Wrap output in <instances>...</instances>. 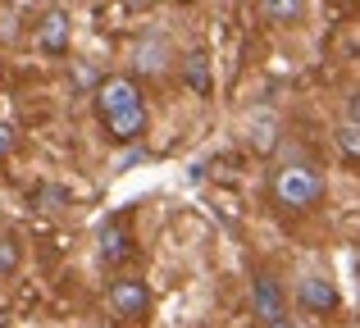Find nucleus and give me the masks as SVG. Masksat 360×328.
Returning <instances> with one entry per match:
<instances>
[{
    "label": "nucleus",
    "mask_w": 360,
    "mask_h": 328,
    "mask_svg": "<svg viewBox=\"0 0 360 328\" xmlns=\"http://www.w3.org/2000/svg\"><path fill=\"white\" fill-rule=\"evenodd\" d=\"M96 105H101V119L105 128L119 137V142H137L146 133V105H141V91L132 78H105L96 87Z\"/></svg>",
    "instance_id": "nucleus-1"
},
{
    "label": "nucleus",
    "mask_w": 360,
    "mask_h": 328,
    "mask_svg": "<svg viewBox=\"0 0 360 328\" xmlns=\"http://www.w3.org/2000/svg\"><path fill=\"white\" fill-rule=\"evenodd\" d=\"M274 196H278V205H288V210H310V205L324 196V178L310 164H288L274 178Z\"/></svg>",
    "instance_id": "nucleus-2"
},
{
    "label": "nucleus",
    "mask_w": 360,
    "mask_h": 328,
    "mask_svg": "<svg viewBox=\"0 0 360 328\" xmlns=\"http://www.w3.org/2000/svg\"><path fill=\"white\" fill-rule=\"evenodd\" d=\"M150 306V292L141 278H115L110 283V310L119 315V320H141Z\"/></svg>",
    "instance_id": "nucleus-3"
},
{
    "label": "nucleus",
    "mask_w": 360,
    "mask_h": 328,
    "mask_svg": "<svg viewBox=\"0 0 360 328\" xmlns=\"http://www.w3.org/2000/svg\"><path fill=\"white\" fill-rule=\"evenodd\" d=\"M251 306H255V320H260L264 328L278 324V320H288V306H283V287L274 283L269 274H255V283H251Z\"/></svg>",
    "instance_id": "nucleus-4"
},
{
    "label": "nucleus",
    "mask_w": 360,
    "mask_h": 328,
    "mask_svg": "<svg viewBox=\"0 0 360 328\" xmlns=\"http://www.w3.org/2000/svg\"><path fill=\"white\" fill-rule=\"evenodd\" d=\"M297 301L306 306L310 315H328V310H338V287L328 283V278H301V287H297Z\"/></svg>",
    "instance_id": "nucleus-5"
},
{
    "label": "nucleus",
    "mask_w": 360,
    "mask_h": 328,
    "mask_svg": "<svg viewBox=\"0 0 360 328\" xmlns=\"http://www.w3.org/2000/svg\"><path fill=\"white\" fill-rule=\"evenodd\" d=\"M37 46H41L46 55H64V46H69V14H64V9H51V14L41 18Z\"/></svg>",
    "instance_id": "nucleus-6"
},
{
    "label": "nucleus",
    "mask_w": 360,
    "mask_h": 328,
    "mask_svg": "<svg viewBox=\"0 0 360 328\" xmlns=\"http://www.w3.org/2000/svg\"><path fill=\"white\" fill-rule=\"evenodd\" d=\"M128 256H132V237L119 223H105V228H101V260H105V265H123Z\"/></svg>",
    "instance_id": "nucleus-7"
},
{
    "label": "nucleus",
    "mask_w": 360,
    "mask_h": 328,
    "mask_svg": "<svg viewBox=\"0 0 360 328\" xmlns=\"http://www.w3.org/2000/svg\"><path fill=\"white\" fill-rule=\"evenodd\" d=\"M183 82L196 91V96H210L214 78H210V60H205V51H192V55L183 60Z\"/></svg>",
    "instance_id": "nucleus-8"
},
{
    "label": "nucleus",
    "mask_w": 360,
    "mask_h": 328,
    "mask_svg": "<svg viewBox=\"0 0 360 328\" xmlns=\"http://www.w3.org/2000/svg\"><path fill=\"white\" fill-rule=\"evenodd\" d=\"M264 18H301L306 14V5H297V0H264Z\"/></svg>",
    "instance_id": "nucleus-9"
},
{
    "label": "nucleus",
    "mask_w": 360,
    "mask_h": 328,
    "mask_svg": "<svg viewBox=\"0 0 360 328\" xmlns=\"http://www.w3.org/2000/svg\"><path fill=\"white\" fill-rule=\"evenodd\" d=\"M18 269V242L14 237H0V278H9Z\"/></svg>",
    "instance_id": "nucleus-10"
},
{
    "label": "nucleus",
    "mask_w": 360,
    "mask_h": 328,
    "mask_svg": "<svg viewBox=\"0 0 360 328\" xmlns=\"http://www.w3.org/2000/svg\"><path fill=\"white\" fill-rule=\"evenodd\" d=\"M338 146H342V155H356V160H360V128L356 124L342 128V133H338Z\"/></svg>",
    "instance_id": "nucleus-11"
},
{
    "label": "nucleus",
    "mask_w": 360,
    "mask_h": 328,
    "mask_svg": "<svg viewBox=\"0 0 360 328\" xmlns=\"http://www.w3.org/2000/svg\"><path fill=\"white\" fill-rule=\"evenodd\" d=\"M9 151H14V128H9V124H0V160H5Z\"/></svg>",
    "instance_id": "nucleus-12"
},
{
    "label": "nucleus",
    "mask_w": 360,
    "mask_h": 328,
    "mask_svg": "<svg viewBox=\"0 0 360 328\" xmlns=\"http://www.w3.org/2000/svg\"><path fill=\"white\" fill-rule=\"evenodd\" d=\"M352 124L360 128V91H356V96H352Z\"/></svg>",
    "instance_id": "nucleus-13"
},
{
    "label": "nucleus",
    "mask_w": 360,
    "mask_h": 328,
    "mask_svg": "<svg viewBox=\"0 0 360 328\" xmlns=\"http://www.w3.org/2000/svg\"><path fill=\"white\" fill-rule=\"evenodd\" d=\"M269 328H292V320H278V324H269Z\"/></svg>",
    "instance_id": "nucleus-14"
}]
</instances>
